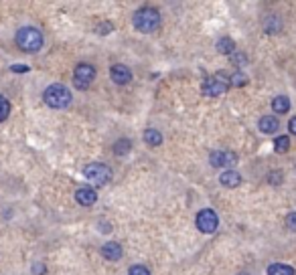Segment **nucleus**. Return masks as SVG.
Returning a JSON list of instances; mask_svg holds the SVG:
<instances>
[{
    "instance_id": "nucleus-1",
    "label": "nucleus",
    "mask_w": 296,
    "mask_h": 275,
    "mask_svg": "<svg viewBox=\"0 0 296 275\" xmlns=\"http://www.w3.org/2000/svg\"><path fill=\"white\" fill-rule=\"evenodd\" d=\"M16 45H19L21 51H25V53H37V51H41L43 47V34L39 28L35 27H23L16 30Z\"/></svg>"
},
{
    "instance_id": "nucleus-2",
    "label": "nucleus",
    "mask_w": 296,
    "mask_h": 275,
    "mask_svg": "<svg viewBox=\"0 0 296 275\" xmlns=\"http://www.w3.org/2000/svg\"><path fill=\"white\" fill-rule=\"evenodd\" d=\"M43 99H45V103L49 108L63 110V108H67L71 103V91L65 87V85H61V83H53V85H49V87L45 89Z\"/></svg>"
},
{
    "instance_id": "nucleus-3",
    "label": "nucleus",
    "mask_w": 296,
    "mask_h": 275,
    "mask_svg": "<svg viewBox=\"0 0 296 275\" xmlns=\"http://www.w3.org/2000/svg\"><path fill=\"white\" fill-rule=\"evenodd\" d=\"M132 23H134V28L140 30V32H152L160 25V14H158L156 8L144 6V8L134 12V21Z\"/></svg>"
},
{
    "instance_id": "nucleus-4",
    "label": "nucleus",
    "mask_w": 296,
    "mask_h": 275,
    "mask_svg": "<svg viewBox=\"0 0 296 275\" xmlns=\"http://www.w3.org/2000/svg\"><path fill=\"white\" fill-rule=\"evenodd\" d=\"M84 174H86V178H88L93 186H104V184H108L110 178H112V170H110V166H106V164L95 162V164H88V166H86Z\"/></svg>"
},
{
    "instance_id": "nucleus-5",
    "label": "nucleus",
    "mask_w": 296,
    "mask_h": 275,
    "mask_svg": "<svg viewBox=\"0 0 296 275\" xmlns=\"http://www.w3.org/2000/svg\"><path fill=\"white\" fill-rule=\"evenodd\" d=\"M95 79V67L89 63H79L73 69V85L77 89H88Z\"/></svg>"
},
{
    "instance_id": "nucleus-6",
    "label": "nucleus",
    "mask_w": 296,
    "mask_h": 275,
    "mask_svg": "<svg viewBox=\"0 0 296 275\" xmlns=\"http://www.w3.org/2000/svg\"><path fill=\"white\" fill-rule=\"evenodd\" d=\"M219 225V219L213 209H203L201 213H197V229L201 233H215Z\"/></svg>"
},
{
    "instance_id": "nucleus-7",
    "label": "nucleus",
    "mask_w": 296,
    "mask_h": 275,
    "mask_svg": "<svg viewBox=\"0 0 296 275\" xmlns=\"http://www.w3.org/2000/svg\"><path fill=\"white\" fill-rule=\"evenodd\" d=\"M229 89V83H225V79H221V73L217 77H207L201 85V91L209 97H215V95H221Z\"/></svg>"
},
{
    "instance_id": "nucleus-8",
    "label": "nucleus",
    "mask_w": 296,
    "mask_h": 275,
    "mask_svg": "<svg viewBox=\"0 0 296 275\" xmlns=\"http://www.w3.org/2000/svg\"><path fill=\"white\" fill-rule=\"evenodd\" d=\"M236 154L234 152H213L209 160H211V166L215 168H225V166H234L236 164Z\"/></svg>"
},
{
    "instance_id": "nucleus-9",
    "label": "nucleus",
    "mask_w": 296,
    "mask_h": 275,
    "mask_svg": "<svg viewBox=\"0 0 296 275\" xmlns=\"http://www.w3.org/2000/svg\"><path fill=\"white\" fill-rule=\"evenodd\" d=\"M110 77H112L114 83L126 85V83H130V79H132V71H130L126 65H114L110 69Z\"/></svg>"
},
{
    "instance_id": "nucleus-10",
    "label": "nucleus",
    "mask_w": 296,
    "mask_h": 275,
    "mask_svg": "<svg viewBox=\"0 0 296 275\" xmlns=\"http://www.w3.org/2000/svg\"><path fill=\"white\" fill-rule=\"evenodd\" d=\"M75 200L81 204V206H91L95 204L97 200V192L89 186H84V188H77L75 191Z\"/></svg>"
},
{
    "instance_id": "nucleus-11",
    "label": "nucleus",
    "mask_w": 296,
    "mask_h": 275,
    "mask_svg": "<svg viewBox=\"0 0 296 275\" xmlns=\"http://www.w3.org/2000/svg\"><path fill=\"white\" fill-rule=\"evenodd\" d=\"M102 255L106 257L108 261H118L122 257V247L118 243H114V241H110V243H106L102 247Z\"/></svg>"
},
{
    "instance_id": "nucleus-12",
    "label": "nucleus",
    "mask_w": 296,
    "mask_h": 275,
    "mask_svg": "<svg viewBox=\"0 0 296 275\" xmlns=\"http://www.w3.org/2000/svg\"><path fill=\"white\" fill-rule=\"evenodd\" d=\"M219 182H221L223 186H227V188H236V186L241 184V176L237 174L236 170H225L223 174L219 176Z\"/></svg>"
},
{
    "instance_id": "nucleus-13",
    "label": "nucleus",
    "mask_w": 296,
    "mask_h": 275,
    "mask_svg": "<svg viewBox=\"0 0 296 275\" xmlns=\"http://www.w3.org/2000/svg\"><path fill=\"white\" fill-rule=\"evenodd\" d=\"M278 128H280V122H278V117H274V115H264L260 119V130L264 134H276Z\"/></svg>"
},
{
    "instance_id": "nucleus-14",
    "label": "nucleus",
    "mask_w": 296,
    "mask_h": 275,
    "mask_svg": "<svg viewBox=\"0 0 296 275\" xmlns=\"http://www.w3.org/2000/svg\"><path fill=\"white\" fill-rule=\"evenodd\" d=\"M272 110H274L276 113H288V111H290V99H288L286 95H278V97H274V101H272Z\"/></svg>"
},
{
    "instance_id": "nucleus-15",
    "label": "nucleus",
    "mask_w": 296,
    "mask_h": 275,
    "mask_svg": "<svg viewBox=\"0 0 296 275\" xmlns=\"http://www.w3.org/2000/svg\"><path fill=\"white\" fill-rule=\"evenodd\" d=\"M217 53L221 55H234L236 53V43L234 39H229V37H223L217 41Z\"/></svg>"
},
{
    "instance_id": "nucleus-16",
    "label": "nucleus",
    "mask_w": 296,
    "mask_h": 275,
    "mask_svg": "<svg viewBox=\"0 0 296 275\" xmlns=\"http://www.w3.org/2000/svg\"><path fill=\"white\" fill-rule=\"evenodd\" d=\"M144 142L148 146H160L162 144V134L158 130H152V128H148L144 132Z\"/></svg>"
},
{
    "instance_id": "nucleus-17",
    "label": "nucleus",
    "mask_w": 296,
    "mask_h": 275,
    "mask_svg": "<svg viewBox=\"0 0 296 275\" xmlns=\"http://www.w3.org/2000/svg\"><path fill=\"white\" fill-rule=\"evenodd\" d=\"M268 275H294V269L284 263H274L268 267Z\"/></svg>"
},
{
    "instance_id": "nucleus-18",
    "label": "nucleus",
    "mask_w": 296,
    "mask_h": 275,
    "mask_svg": "<svg viewBox=\"0 0 296 275\" xmlns=\"http://www.w3.org/2000/svg\"><path fill=\"white\" fill-rule=\"evenodd\" d=\"M130 150H132V142L126 140V138H122V140L114 144V154H116V156H126Z\"/></svg>"
},
{
    "instance_id": "nucleus-19",
    "label": "nucleus",
    "mask_w": 296,
    "mask_h": 275,
    "mask_svg": "<svg viewBox=\"0 0 296 275\" xmlns=\"http://www.w3.org/2000/svg\"><path fill=\"white\" fill-rule=\"evenodd\" d=\"M264 28H266V32L274 34V32H278V30L282 28V23H280V19H278L276 14H272V16H268V19H266V23H264Z\"/></svg>"
},
{
    "instance_id": "nucleus-20",
    "label": "nucleus",
    "mask_w": 296,
    "mask_h": 275,
    "mask_svg": "<svg viewBox=\"0 0 296 275\" xmlns=\"http://www.w3.org/2000/svg\"><path fill=\"white\" fill-rule=\"evenodd\" d=\"M274 150L278 154H284L290 150V138L288 136H278L276 140H274Z\"/></svg>"
},
{
    "instance_id": "nucleus-21",
    "label": "nucleus",
    "mask_w": 296,
    "mask_h": 275,
    "mask_svg": "<svg viewBox=\"0 0 296 275\" xmlns=\"http://www.w3.org/2000/svg\"><path fill=\"white\" fill-rule=\"evenodd\" d=\"M250 81V77L245 75V73H241V71H237V73H234L232 75V81H229V85H234V87H243L245 83Z\"/></svg>"
},
{
    "instance_id": "nucleus-22",
    "label": "nucleus",
    "mask_w": 296,
    "mask_h": 275,
    "mask_svg": "<svg viewBox=\"0 0 296 275\" xmlns=\"http://www.w3.org/2000/svg\"><path fill=\"white\" fill-rule=\"evenodd\" d=\"M8 115H10V103L4 95H0V122H4Z\"/></svg>"
},
{
    "instance_id": "nucleus-23",
    "label": "nucleus",
    "mask_w": 296,
    "mask_h": 275,
    "mask_svg": "<svg viewBox=\"0 0 296 275\" xmlns=\"http://www.w3.org/2000/svg\"><path fill=\"white\" fill-rule=\"evenodd\" d=\"M128 275H152V273L148 271V267H144V265H132L128 271Z\"/></svg>"
},
{
    "instance_id": "nucleus-24",
    "label": "nucleus",
    "mask_w": 296,
    "mask_h": 275,
    "mask_svg": "<svg viewBox=\"0 0 296 275\" xmlns=\"http://www.w3.org/2000/svg\"><path fill=\"white\" fill-rule=\"evenodd\" d=\"M232 63H234L236 67H243L245 63H248V57H245L243 53H234V55H232Z\"/></svg>"
},
{
    "instance_id": "nucleus-25",
    "label": "nucleus",
    "mask_w": 296,
    "mask_h": 275,
    "mask_svg": "<svg viewBox=\"0 0 296 275\" xmlns=\"http://www.w3.org/2000/svg\"><path fill=\"white\" fill-rule=\"evenodd\" d=\"M112 28H114L112 23H102V25H97V27H95V32H97V34H110Z\"/></svg>"
},
{
    "instance_id": "nucleus-26",
    "label": "nucleus",
    "mask_w": 296,
    "mask_h": 275,
    "mask_svg": "<svg viewBox=\"0 0 296 275\" xmlns=\"http://www.w3.org/2000/svg\"><path fill=\"white\" fill-rule=\"evenodd\" d=\"M286 227L296 233V213H290V215L286 217Z\"/></svg>"
},
{
    "instance_id": "nucleus-27",
    "label": "nucleus",
    "mask_w": 296,
    "mask_h": 275,
    "mask_svg": "<svg viewBox=\"0 0 296 275\" xmlns=\"http://www.w3.org/2000/svg\"><path fill=\"white\" fill-rule=\"evenodd\" d=\"M270 184H280L282 182V172H272L270 178H268Z\"/></svg>"
},
{
    "instance_id": "nucleus-28",
    "label": "nucleus",
    "mask_w": 296,
    "mask_h": 275,
    "mask_svg": "<svg viewBox=\"0 0 296 275\" xmlns=\"http://www.w3.org/2000/svg\"><path fill=\"white\" fill-rule=\"evenodd\" d=\"M32 273H35V275H45V273H47V267H45L43 263H35V265H32Z\"/></svg>"
},
{
    "instance_id": "nucleus-29",
    "label": "nucleus",
    "mask_w": 296,
    "mask_h": 275,
    "mask_svg": "<svg viewBox=\"0 0 296 275\" xmlns=\"http://www.w3.org/2000/svg\"><path fill=\"white\" fill-rule=\"evenodd\" d=\"M10 71H12V73H27L29 67H27V65H12Z\"/></svg>"
},
{
    "instance_id": "nucleus-30",
    "label": "nucleus",
    "mask_w": 296,
    "mask_h": 275,
    "mask_svg": "<svg viewBox=\"0 0 296 275\" xmlns=\"http://www.w3.org/2000/svg\"><path fill=\"white\" fill-rule=\"evenodd\" d=\"M288 130H290V134H294V136H296V117H290V122H288Z\"/></svg>"
},
{
    "instance_id": "nucleus-31",
    "label": "nucleus",
    "mask_w": 296,
    "mask_h": 275,
    "mask_svg": "<svg viewBox=\"0 0 296 275\" xmlns=\"http://www.w3.org/2000/svg\"><path fill=\"white\" fill-rule=\"evenodd\" d=\"M237 275H248V273H237Z\"/></svg>"
}]
</instances>
